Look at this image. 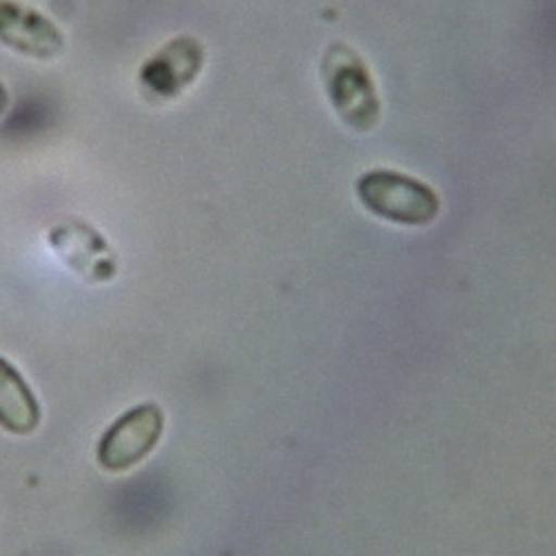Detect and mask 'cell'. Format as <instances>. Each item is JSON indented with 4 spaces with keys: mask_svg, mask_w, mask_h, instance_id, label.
<instances>
[{
    "mask_svg": "<svg viewBox=\"0 0 556 556\" xmlns=\"http://www.w3.org/2000/svg\"><path fill=\"white\" fill-rule=\"evenodd\" d=\"M320 76L334 112L348 127L367 131L379 123L381 103L375 78L350 45H330L320 61Z\"/></svg>",
    "mask_w": 556,
    "mask_h": 556,
    "instance_id": "6da1fadb",
    "label": "cell"
},
{
    "mask_svg": "<svg viewBox=\"0 0 556 556\" xmlns=\"http://www.w3.org/2000/svg\"><path fill=\"white\" fill-rule=\"evenodd\" d=\"M356 194L375 216L396 225L424 227L441 212V201L430 185L392 169L365 172L356 182Z\"/></svg>",
    "mask_w": 556,
    "mask_h": 556,
    "instance_id": "7a4b0ae2",
    "label": "cell"
},
{
    "mask_svg": "<svg viewBox=\"0 0 556 556\" xmlns=\"http://www.w3.org/2000/svg\"><path fill=\"white\" fill-rule=\"evenodd\" d=\"M165 428V414L148 401L121 414L101 437L97 460L105 472H125L146 460L159 445Z\"/></svg>",
    "mask_w": 556,
    "mask_h": 556,
    "instance_id": "3957f363",
    "label": "cell"
},
{
    "mask_svg": "<svg viewBox=\"0 0 556 556\" xmlns=\"http://www.w3.org/2000/svg\"><path fill=\"white\" fill-rule=\"evenodd\" d=\"M0 45L29 59L50 61L65 50V36L42 12L21 0H0Z\"/></svg>",
    "mask_w": 556,
    "mask_h": 556,
    "instance_id": "277c9868",
    "label": "cell"
},
{
    "mask_svg": "<svg viewBox=\"0 0 556 556\" xmlns=\"http://www.w3.org/2000/svg\"><path fill=\"white\" fill-rule=\"evenodd\" d=\"M203 65V48L199 40L180 36L169 40L138 74L143 89L154 99H174L190 87Z\"/></svg>",
    "mask_w": 556,
    "mask_h": 556,
    "instance_id": "5b68a950",
    "label": "cell"
},
{
    "mask_svg": "<svg viewBox=\"0 0 556 556\" xmlns=\"http://www.w3.org/2000/svg\"><path fill=\"white\" fill-rule=\"evenodd\" d=\"M50 243L65 265L87 281H110L116 271V256L110 243L94 227L80 220H65L52 229Z\"/></svg>",
    "mask_w": 556,
    "mask_h": 556,
    "instance_id": "8992f818",
    "label": "cell"
},
{
    "mask_svg": "<svg viewBox=\"0 0 556 556\" xmlns=\"http://www.w3.org/2000/svg\"><path fill=\"white\" fill-rule=\"evenodd\" d=\"M40 426V403L25 377L5 356H0V428L27 437Z\"/></svg>",
    "mask_w": 556,
    "mask_h": 556,
    "instance_id": "52a82bcc",
    "label": "cell"
},
{
    "mask_svg": "<svg viewBox=\"0 0 556 556\" xmlns=\"http://www.w3.org/2000/svg\"><path fill=\"white\" fill-rule=\"evenodd\" d=\"M8 110H10V91L3 83H0V116H5Z\"/></svg>",
    "mask_w": 556,
    "mask_h": 556,
    "instance_id": "ba28073f",
    "label": "cell"
}]
</instances>
